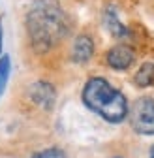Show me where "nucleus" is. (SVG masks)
I'll use <instances>...</instances> for the list:
<instances>
[{"label": "nucleus", "mask_w": 154, "mask_h": 158, "mask_svg": "<svg viewBox=\"0 0 154 158\" xmlns=\"http://www.w3.org/2000/svg\"><path fill=\"white\" fill-rule=\"evenodd\" d=\"M26 32L36 53H49L70 32V19L59 0H34L26 19Z\"/></svg>", "instance_id": "nucleus-1"}, {"label": "nucleus", "mask_w": 154, "mask_h": 158, "mask_svg": "<svg viewBox=\"0 0 154 158\" xmlns=\"http://www.w3.org/2000/svg\"><path fill=\"white\" fill-rule=\"evenodd\" d=\"M81 98H83V104L90 111L100 115L107 123L117 124L128 117L130 106L126 96L103 77H90L83 87Z\"/></svg>", "instance_id": "nucleus-2"}, {"label": "nucleus", "mask_w": 154, "mask_h": 158, "mask_svg": "<svg viewBox=\"0 0 154 158\" xmlns=\"http://www.w3.org/2000/svg\"><path fill=\"white\" fill-rule=\"evenodd\" d=\"M128 121L132 128L141 135L154 134V100L150 96H141L128 107Z\"/></svg>", "instance_id": "nucleus-3"}, {"label": "nucleus", "mask_w": 154, "mask_h": 158, "mask_svg": "<svg viewBox=\"0 0 154 158\" xmlns=\"http://www.w3.org/2000/svg\"><path fill=\"white\" fill-rule=\"evenodd\" d=\"M133 60H136V53H133V49L130 45H115L105 55L107 66L113 68V70H117V72L128 70L133 64Z\"/></svg>", "instance_id": "nucleus-4"}, {"label": "nucleus", "mask_w": 154, "mask_h": 158, "mask_svg": "<svg viewBox=\"0 0 154 158\" xmlns=\"http://www.w3.org/2000/svg\"><path fill=\"white\" fill-rule=\"evenodd\" d=\"M28 96L30 100L43 109H53L56 102V90L51 83L47 81H36L28 87Z\"/></svg>", "instance_id": "nucleus-5"}, {"label": "nucleus", "mask_w": 154, "mask_h": 158, "mask_svg": "<svg viewBox=\"0 0 154 158\" xmlns=\"http://www.w3.org/2000/svg\"><path fill=\"white\" fill-rule=\"evenodd\" d=\"M94 55V42L88 34H79L71 45V60L77 64H87Z\"/></svg>", "instance_id": "nucleus-6"}, {"label": "nucleus", "mask_w": 154, "mask_h": 158, "mask_svg": "<svg viewBox=\"0 0 154 158\" xmlns=\"http://www.w3.org/2000/svg\"><path fill=\"white\" fill-rule=\"evenodd\" d=\"M103 25L115 38H128L130 36V30L120 23V19H119V15H117L113 6H109L103 11Z\"/></svg>", "instance_id": "nucleus-7"}, {"label": "nucleus", "mask_w": 154, "mask_h": 158, "mask_svg": "<svg viewBox=\"0 0 154 158\" xmlns=\"http://www.w3.org/2000/svg\"><path fill=\"white\" fill-rule=\"evenodd\" d=\"M133 83L137 87H152L154 85V62H145L133 75Z\"/></svg>", "instance_id": "nucleus-8"}, {"label": "nucleus", "mask_w": 154, "mask_h": 158, "mask_svg": "<svg viewBox=\"0 0 154 158\" xmlns=\"http://www.w3.org/2000/svg\"><path fill=\"white\" fill-rule=\"evenodd\" d=\"M10 72H11V60H10L8 55H2V56H0V96L4 94V90L8 87Z\"/></svg>", "instance_id": "nucleus-9"}, {"label": "nucleus", "mask_w": 154, "mask_h": 158, "mask_svg": "<svg viewBox=\"0 0 154 158\" xmlns=\"http://www.w3.org/2000/svg\"><path fill=\"white\" fill-rule=\"evenodd\" d=\"M32 158H66V152L62 149H59V147H51V149L36 152Z\"/></svg>", "instance_id": "nucleus-10"}, {"label": "nucleus", "mask_w": 154, "mask_h": 158, "mask_svg": "<svg viewBox=\"0 0 154 158\" xmlns=\"http://www.w3.org/2000/svg\"><path fill=\"white\" fill-rule=\"evenodd\" d=\"M2 47H4V30H2V19H0V55H2Z\"/></svg>", "instance_id": "nucleus-11"}, {"label": "nucleus", "mask_w": 154, "mask_h": 158, "mask_svg": "<svg viewBox=\"0 0 154 158\" xmlns=\"http://www.w3.org/2000/svg\"><path fill=\"white\" fill-rule=\"evenodd\" d=\"M150 158H154V145H152V149H150Z\"/></svg>", "instance_id": "nucleus-12"}]
</instances>
